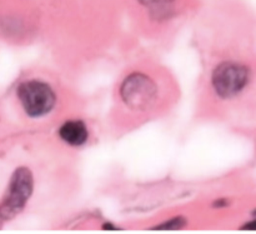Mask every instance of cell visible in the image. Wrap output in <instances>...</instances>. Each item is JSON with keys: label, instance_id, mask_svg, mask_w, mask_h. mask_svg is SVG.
<instances>
[{"label": "cell", "instance_id": "6da1fadb", "mask_svg": "<svg viewBox=\"0 0 256 234\" xmlns=\"http://www.w3.org/2000/svg\"><path fill=\"white\" fill-rule=\"evenodd\" d=\"M16 97L25 114L30 118H42L52 113L56 104L54 89L39 79H29L20 83Z\"/></svg>", "mask_w": 256, "mask_h": 234}, {"label": "cell", "instance_id": "7a4b0ae2", "mask_svg": "<svg viewBox=\"0 0 256 234\" xmlns=\"http://www.w3.org/2000/svg\"><path fill=\"white\" fill-rule=\"evenodd\" d=\"M34 188L32 174L28 168L20 167L12 173L5 194L0 202V218L12 219L19 214L30 199Z\"/></svg>", "mask_w": 256, "mask_h": 234}, {"label": "cell", "instance_id": "3957f363", "mask_svg": "<svg viewBox=\"0 0 256 234\" xmlns=\"http://www.w3.org/2000/svg\"><path fill=\"white\" fill-rule=\"evenodd\" d=\"M120 97L129 108L144 110L152 107L158 98V87L146 74L135 73L129 75L120 87Z\"/></svg>", "mask_w": 256, "mask_h": 234}, {"label": "cell", "instance_id": "277c9868", "mask_svg": "<svg viewBox=\"0 0 256 234\" xmlns=\"http://www.w3.org/2000/svg\"><path fill=\"white\" fill-rule=\"evenodd\" d=\"M249 80V72L244 65L225 62L215 68L212 77V88L222 98H232L239 94Z\"/></svg>", "mask_w": 256, "mask_h": 234}, {"label": "cell", "instance_id": "5b68a950", "mask_svg": "<svg viewBox=\"0 0 256 234\" xmlns=\"http://www.w3.org/2000/svg\"><path fill=\"white\" fill-rule=\"evenodd\" d=\"M59 137L72 147H82L89 139V130L82 120H68L60 127Z\"/></svg>", "mask_w": 256, "mask_h": 234}, {"label": "cell", "instance_id": "8992f818", "mask_svg": "<svg viewBox=\"0 0 256 234\" xmlns=\"http://www.w3.org/2000/svg\"><path fill=\"white\" fill-rule=\"evenodd\" d=\"M178 0H138L140 5L149 9L154 14H162L172 10L174 5L176 4Z\"/></svg>", "mask_w": 256, "mask_h": 234}, {"label": "cell", "instance_id": "52a82bcc", "mask_svg": "<svg viewBox=\"0 0 256 234\" xmlns=\"http://www.w3.org/2000/svg\"><path fill=\"white\" fill-rule=\"evenodd\" d=\"M245 228H248V229H256V219L254 220V222L246 224V227H245Z\"/></svg>", "mask_w": 256, "mask_h": 234}, {"label": "cell", "instance_id": "ba28073f", "mask_svg": "<svg viewBox=\"0 0 256 234\" xmlns=\"http://www.w3.org/2000/svg\"><path fill=\"white\" fill-rule=\"evenodd\" d=\"M255 215H256V212H255Z\"/></svg>", "mask_w": 256, "mask_h": 234}]
</instances>
